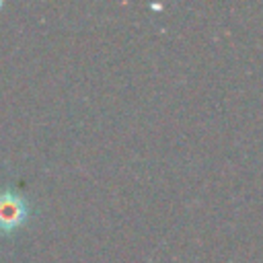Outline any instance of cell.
<instances>
[{
    "label": "cell",
    "instance_id": "6da1fadb",
    "mask_svg": "<svg viewBox=\"0 0 263 263\" xmlns=\"http://www.w3.org/2000/svg\"><path fill=\"white\" fill-rule=\"evenodd\" d=\"M29 218V203L12 189L0 193V232H12L21 228Z\"/></svg>",
    "mask_w": 263,
    "mask_h": 263
},
{
    "label": "cell",
    "instance_id": "7a4b0ae2",
    "mask_svg": "<svg viewBox=\"0 0 263 263\" xmlns=\"http://www.w3.org/2000/svg\"><path fill=\"white\" fill-rule=\"evenodd\" d=\"M0 8H2V2H0Z\"/></svg>",
    "mask_w": 263,
    "mask_h": 263
}]
</instances>
